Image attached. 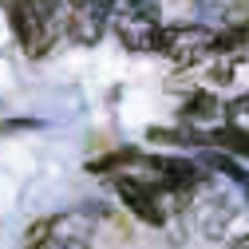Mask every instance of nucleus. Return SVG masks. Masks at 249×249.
<instances>
[{"label": "nucleus", "mask_w": 249, "mask_h": 249, "mask_svg": "<svg viewBox=\"0 0 249 249\" xmlns=\"http://www.w3.org/2000/svg\"><path fill=\"white\" fill-rule=\"evenodd\" d=\"M59 12H64L59 4H8V24H12L24 55H44L52 48Z\"/></svg>", "instance_id": "f257e3e1"}, {"label": "nucleus", "mask_w": 249, "mask_h": 249, "mask_svg": "<svg viewBox=\"0 0 249 249\" xmlns=\"http://www.w3.org/2000/svg\"><path fill=\"white\" fill-rule=\"evenodd\" d=\"M115 32H119V44L131 52H159L166 32L159 24V4H146V0L115 4Z\"/></svg>", "instance_id": "f03ea898"}, {"label": "nucleus", "mask_w": 249, "mask_h": 249, "mask_svg": "<svg viewBox=\"0 0 249 249\" xmlns=\"http://www.w3.org/2000/svg\"><path fill=\"white\" fill-rule=\"evenodd\" d=\"M159 52L178 68H198L206 55L217 52V32H210L202 24H178V28H166L162 32Z\"/></svg>", "instance_id": "7ed1b4c3"}, {"label": "nucleus", "mask_w": 249, "mask_h": 249, "mask_svg": "<svg viewBox=\"0 0 249 249\" xmlns=\"http://www.w3.org/2000/svg\"><path fill=\"white\" fill-rule=\"evenodd\" d=\"M115 20V4L111 0H79L68 4V32L75 44H99V36L107 32V24Z\"/></svg>", "instance_id": "20e7f679"}, {"label": "nucleus", "mask_w": 249, "mask_h": 249, "mask_svg": "<svg viewBox=\"0 0 249 249\" xmlns=\"http://www.w3.org/2000/svg\"><path fill=\"white\" fill-rule=\"evenodd\" d=\"M115 190H119L123 206H127V210L139 217V222H146V226H162V222H166V202L154 194L142 178H135V174H119V178H115Z\"/></svg>", "instance_id": "39448f33"}, {"label": "nucleus", "mask_w": 249, "mask_h": 249, "mask_svg": "<svg viewBox=\"0 0 249 249\" xmlns=\"http://www.w3.org/2000/svg\"><path fill=\"white\" fill-rule=\"evenodd\" d=\"M40 249H91V237H87V226L83 217H52V230H48V241Z\"/></svg>", "instance_id": "423d86ee"}, {"label": "nucleus", "mask_w": 249, "mask_h": 249, "mask_svg": "<svg viewBox=\"0 0 249 249\" xmlns=\"http://www.w3.org/2000/svg\"><path fill=\"white\" fill-rule=\"evenodd\" d=\"M182 119L190 123V131L198 123H217V119L226 123V107L217 103L210 91H194V95H186V103H182Z\"/></svg>", "instance_id": "0eeeda50"}, {"label": "nucleus", "mask_w": 249, "mask_h": 249, "mask_svg": "<svg viewBox=\"0 0 249 249\" xmlns=\"http://www.w3.org/2000/svg\"><path fill=\"white\" fill-rule=\"evenodd\" d=\"M226 131L249 142V95H237L233 103H226Z\"/></svg>", "instance_id": "6e6552de"}, {"label": "nucleus", "mask_w": 249, "mask_h": 249, "mask_svg": "<svg viewBox=\"0 0 249 249\" xmlns=\"http://www.w3.org/2000/svg\"><path fill=\"white\" fill-rule=\"evenodd\" d=\"M230 249H249V233H245V237H237V241H233Z\"/></svg>", "instance_id": "1a4fd4ad"}]
</instances>
